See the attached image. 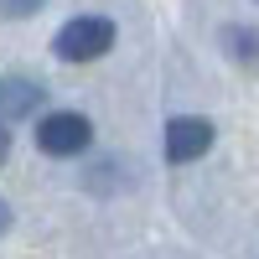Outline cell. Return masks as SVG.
Returning <instances> with one entry per match:
<instances>
[{"instance_id": "cell-5", "label": "cell", "mask_w": 259, "mask_h": 259, "mask_svg": "<svg viewBox=\"0 0 259 259\" xmlns=\"http://www.w3.org/2000/svg\"><path fill=\"white\" fill-rule=\"evenodd\" d=\"M223 41H228V47L239 52V57H254V52H259V31H249V26H233Z\"/></svg>"}, {"instance_id": "cell-6", "label": "cell", "mask_w": 259, "mask_h": 259, "mask_svg": "<svg viewBox=\"0 0 259 259\" xmlns=\"http://www.w3.org/2000/svg\"><path fill=\"white\" fill-rule=\"evenodd\" d=\"M47 0H0V16L6 21H26V16H36Z\"/></svg>"}, {"instance_id": "cell-7", "label": "cell", "mask_w": 259, "mask_h": 259, "mask_svg": "<svg viewBox=\"0 0 259 259\" xmlns=\"http://www.w3.org/2000/svg\"><path fill=\"white\" fill-rule=\"evenodd\" d=\"M6 156H11V130H0V166H6Z\"/></svg>"}, {"instance_id": "cell-8", "label": "cell", "mask_w": 259, "mask_h": 259, "mask_svg": "<svg viewBox=\"0 0 259 259\" xmlns=\"http://www.w3.org/2000/svg\"><path fill=\"white\" fill-rule=\"evenodd\" d=\"M6 228H11V202L0 197V233H6Z\"/></svg>"}, {"instance_id": "cell-1", "label": "cell", "mask_w": 259, "mask_h": 259, "mask_svg": "<svg viewBox=\"0 0 259 259\" xmlns=\"http://www.w3.org/2000/svg\"><path fill=\"white\" fill-rule=\"evenodd\" d=\"M114 47V21L109 16H73L68 26L52 36V52L62 62H94Z\"/></svg>"}, {"instance_id": "cell-2", "label": "cell", "mask_w": 259, "mask_h": 259, "mask_svg": "<svg viewBox=\"0 0 259 259\" xmlns=\"http://www.w3.org/2000/svg\"><path fill=\"white\" fill-rule=\"evenodd\" d=\"M94 140V124L89 114H78V109H52V114H41L36 124V145L47 150V156H83Z\"/></svg>"}, {"instance_id": "cell-4", "label": "cell", "mask_w": 259, "mask_h": 259, "mask_svg": "<svg viewBox=\"0 0 259 259\" xmlns=\"http://www.w3.org/2000/svg\"><path fill=\"white\" fill-rule=\"evenodd\" d=\"M41 99H47V94H41V83L36 78H0V130H6V124H21V119H31L36 109H41Z\"/></svg>"}, {"instance_id": "cell-3", "label": "cell", "mask_w": 259, "mask_h": 259, "mask_svg": "<svg viewBox=\"0 0 259 259\" xmlns=\"http://www.w3.org/2000/svg\"><path fill=\"white\" fill-rule=\"evenodd\" d=\"M212 150V124L202 114H177L166 124V161L171 166H187V161H197Z\"/></svg>"}]
</instances>
